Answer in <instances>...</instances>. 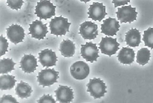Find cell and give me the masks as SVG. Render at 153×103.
<instances>
[{
	"instance_id": "cell-5",
	"label": "cell",
	"mask_w": 153,
	"mask_h": 103,
	"mask_svg": "<svg viewBox=\"0 0 153 103\" xmlns=\"http://www.w3.org/2000/svg\"><path fill=\"white\" fill-rule=\"evenodd\" d=\"M99 49L102 54H105L111 57L115 54L119 49L120 44L118 43L117 39L113 38L111 37H105L102 38V40L100 43Z\"/></svg>"
},
{
	"instance_id": "cell-11",
	"label": "cell",
	"mask_w": 153,
	"mask_h": 103,
	"mask_svg": "<svg viewBox=\"0 0 153 103\" xmlns=\"http://www.w3.org/2000/svg\"><path fill=\"white\" fill-rule=\"evenodd\" d=\"M7 34L8 39L15 44L22 42L25 34L23 28L17 24H13L7 28Z\"/></svg>"
},
{
	"instance_id": "cell-20",
	"label": "cell",
	"mask_w": 153,
	"mask_h": 103,
	"mask_svg": "<svg viewBox=\"0 0 153 103\" xmlns=\"http://www.w3.org/2000/svg\"><path fill=\"white\" fill-rule=\"evenodd\" d=\"M15 91L18 97L22 99L30 97L31 93H32V89L31 86L23 81H21V82L17 84Z\"/></svg>"
},
{
	"instance_id": "cell-15",
	"label": "cell",
	"mask_w": 153,
	"mask_h": 103,
	"mask_svg": "<svg viewBox=\"0 0 153 103\" xmlns=\"http://www.w3.org/2000/svg\"><path fill=\"white\" fill-rule=\"evenodd\" d=\"M55 93L56 100L60 103L72 102L74 98L73 90L67 86L59 85V88L55 91Z\"/></svg>"
},
{
	"instance_id": "cell-12",
	"label": "cell",
	"mask_w": 153,
	"mask_h": 103,
	"mask_svg": "<svg viewBox=\"0 0 153 103\" xmlns=\"http://www.w3.org/2000/svg\"><path fill=\"white\" fill-rule=\"evenodd\" d=\"M39 61L42 67H53L56 64L57 57L56 53L51 49H45L39 53Z\"/></svg>"
},
{
	"instance_id": "cell-17",
	"label": "cell",
	"mask_w": 153,
	"mask_h": 103,
	"mask_svg": "<svg viewBox=\"0 0 153 103\" xmlns=\"http://www.w3.org/2000/svg\"><path fill=\"white\" fill-rule=\"evenodd\" d=\"M117 57L118 61L123 64H132L134 60L135 52L130 47H123L118 53Z\"/></svg>"
},
{
	"instance_id": "cell-25",
	"label": "cell",
	"mask_w": 153,
	"mask_h": 103,
	"mask_svg": "<svg viewBox=\"0 0 153 103\" xmlns=\"http://www.w3.org/2000/svg\"><path fill=\"white\" fill-rule=\"evenodd\" d=\"M9 46V43L5 37H3L2 35H1L0 38V52L1 57L5 54L7 51H8V48Z\"/></svg>"
},
{
	"instance_id": "cell-28",
	"label": "cell",
	"mask_w": 153,
	"mask_h": 103,
	"mask_svg": "<svg viewBox=\"0 0 153 103\" xmlns=\"http://www.w3.org/2000/svg\"><path fill=\"white\" fill-rule=\"evenodd\" d=\"M1 103H17V101L12 96L4 95L1 98Z\"/></svg>"
},
{
	"instance_id": "cell-1",
	"label": "cell",
	"mask_w": 153,
	"mask_h": 103,
	"mask_svg": "<svg viewBox=\"0 0 153 103\" xmlns=\"http://www.w3.org/2000/svg\"><path fill=\"white\" fill-rule=\"evenodd\" d=\"M71 24L68 22V18L62 16L55 17L52 18L49 22V28L51 34L56 36L65 35L67 32L69 31V28Z\"/></svg>"
},
{
	"instance_id": "cell-16",
	"label": "cell",
	"mask_w": 153,
	"mask_h": 103,
	"mask_svg": "<svg viewBox=\"0 0 153 103\" xmlns=\"http://www.w3.org/2000/svg\"><path fill=\"white\" fill-rule=\"evenodd\" d=\"M21 68L26 73L34 72L38 67L37 59L32 54L25 55L21 60Z\"/></svg>"
},
{
	"instance_id": "cell-19",
	"label": "cell",
	"mask_w": 153,
	"mask_h": 103,
	"mask_svg": "<svg viewBox=\"0 0 153 103\" xmlns=\"http://www.w3.org/2000/svg\"><path fill=\"white\" fill-rule=\"evenodd\" d=\"M76 51V45L73 41L66 39L61 42L59 47V51L61 54L64 57H72Z\"/></svg>"
},
{
	"instance_id": "cell-10",
	"label": "cell",
	"mask_w": 153,
	"mask_h": 103,
	"mask_svg": "<svg viewBox=\"0 0 153 103\" xmlns=\"http://www.w3.org/2000/svg\"><path fill=\"white\" fill-rule=\"evenodd\" d=\"M29 31L32 38L38 40L44 39L48 32L47 24H44L40 20H36L33 22L30 25Z\"/></svg>"
},
{
	"instance_id": "cell-29",
	"label": "cell",
	"mask_w": 153,
	"mask_h": 103,
	"mask_svg": "<svg viewBox=\"0 0 153 103\" xmlns=\"http://www.w3.org/2000/svg\"><path fill=\"white\" fill-rule=\"evenodd\" d=\"M130 2V0L128 1H116V0H113L112 1V3L115 4V8H117L118 7L122 6V5H125L127 4L128 3Z\"/></svg>"
},
{
	"instance_id": "cell-26",
	"label": "cell",
	"mask_w": 153,
	"mask_h": 103,
	"mask_svg": "<svg viewBox=\"0 0 153 103\" xmlns=\"http://www.w3.org/2000/svg\"><path fill=\"white\" fill-rule=\"evenodd\" d=\"M7 3H8V6L12 9L18 10V9H21V7H22L24 1L21 0H17V1L8 0Z\"/></svg>"
},
{
	"instance_id": "cell-3",
	"label": "cell",
	"mask_w": 153,
	"mask_h": 103,
	"mask_svg": "<svg viewBox=\"0 0 153 103\" xmlns=\"http://www.w3.org/2000/svg\"><path fill=\"white\" fill-rule=\"evenodd\" d=\"M87 92L94 99H100L105 96L107 93V86L105 83L99 78L90 79L87 84Z\"/></svg>"
},
{
	"instance_id": "cell-8",
	"label": "cell",
	"mask_w": 153,
	"mask_h": 103,
	"mask_svg": "<svg viewBox=\"0 0 153 103\" xmlns=\"http://www.w3.org/2000/svg\"><path fill=\"white\" fill-rule=\"evenodd\" d=\"M89 72L88 65L84 61L74 62L70 67L71 74L76 80H84L88 76Z\"/></svg>"
},
{
	"instance_id": "cell-6",
	"label": "cell",
	"mask_w": 153,
	"mask_h": 103,
	"mask_svg": "<svg viewBox=\"0 0 153 103\" xmlns=\"http://www.w3.org/2000/svg\"><path fill=\"white\" fill-rule=\"evenodd\" d=\"M118 20L120 23H131L133 21L137 20L138 13L136 11V8H132L131 5L123 6L121 8H118L116 13Z\"/></svg>"
},
{
	"instance_id": "cell-14",
	"label": "cell",
	"mask_w": 153,
	"mask_h": 103,
	"mask_svg": "<svg viewBox=\"0 0 153 103\" xmlns=\"http://www.w3.org/2000/svg\"><path fill=\"white\" fill-rule=\"evenodd\" d=\"M101 26V33L110 37L116 35L120 28L119 22L115 18L111 17L103 21V23Z\"/></svg>"
},
{
	"instance_id": "cell-18",
	"label": "cell",
	"mask_w": 153,
	"mask_h": 103,
	"mask_svg": "<svg viewBox=\"0 0 153 103\" xmlns=\"http://www.w3.org/2000/svg\"><path fill=\"white\" fill-rule=\"evenodd\" d=\"M141 34L137 28H132L125 34V42L130 47L139 46L141 41Z\"/></svg>"
},
{
	"instance_id": "cell-24",
	"label": "cell",
	"mask_w": 153,
	"mask_h": 103,
	"mask_svg": "<svg viewBox=\"0 0 153 103\" xmlns=\"http://www.w3.org/2000/svg\"><path fill=\"white\" fill-rule=\"evenodd\" d=\"M153 29L152 28H148L144 31L143 35V41L145 43V46L150 47L151 49L153 48Z\"/></svg>"
},
{
	"instance_id": "cell-23",
	"label": "cell",
	"mask_w": 153,
	"mask_h": 103,
	"mask_svg": "<svg viewBox=\"0 0 153 103\" xmlns=\"http://www.w3.org/2000/svg\"><path fill=\"white\" fill-rule=\"evenodd\" d=\"M0 73L7 74L15 70V65L16 63L11 59L4 58L1 60L0 61Z\"/></svg>"
},
{
	"instance_id": "cell-22",
	"label": "cell",
	"mask_w": 153,
	"mask_h": 103,
	"mask_svg": "<svg viewBox=\"0 0 153 103\" xmlns=\"http://www.w3.org/2000/svg\"><path fill=\"white\" fill-rule=\"evenodd\" d=\"M151 57V52L147 48H142L137 54V62L143 66L148 63Z\"/></svg>"
},
{
	"instance_id": "cell-9",
	"label": "cell",
	"mask_w": 153,
	"mask_h": 103,
	"mask_svg": "<svg viewBox=\"0 0 153 103\" xmlns=\"http://www.w3.org/2000/svg\"><path fill=\"white\" fill-rule=\"evenodd\" d=\"M80 27L79 34L84 39H94L98 35V27L93 22L86 21L82 23Z\"/></svg>"
},
{
	"instance_id": "cell-7",
	"label": "cell",
	"mask_w": 153,
	"mask_h": 103,
	"mask_svg": "<svg viewBox=\"0 0 153 103\" xmlns=\"http://www.w3.org/2000/svg\"><path fill=\"white\" fill-rule=\"evenodd\" d=\"M80 54L82 57L87 61L93 63L97 61L99 55V49L97 44L92 42H87L85 45H82Z\"/></svg>"
},
{
	"instance_id": "cell-21",
	"label": "cell",
	"mask_w": 153,
	"mask_h": 103,
	"mask_svg": "<svg viewBox=\"0 0 153 103\" xmlns=\"http://www.w3.org/2000/svg\"><path fill=\"white\" fill-rule=\"evenodd\" d=\"M15 77L10 75H3L0 77V88L2 90H11L15 85Z\"/></svg>"
},
{
	"instance_id": "cell-4",
	"label": "cell",
	"mask_w": 153,
	"mask_h": 103,
	"mask_svg": "<svg viewBox=\"0 0 153 103\" xmlns=\"http://www.w3.org/2000/svg\"><path fill=\"white\" fill-rule=\"evenodd\" d=\"M59 72L54 69H46L39 72L37 76L38 82L43 87H50L57 82Z\"/></svg>"
},
{
	"instance_id": "cell-27",
	"label": "cell",
	"mask_w": 153,
	"mask_h": 103,
	"mask_svg": "<svg viewBox=\"0 0 153 103\" xmlns=\"http://www.w3.org/2000/svg\"><path fill=\"white\" fill-rule=\"evenodd\" d=\"M38 103H56V101L54 99L52 96L49 95H44L40 99L37 101Z\"/></svg>"
},
{
	"instance_id": "cell-13",
	"label": "cell",
	"mask_w": 153,
	"mask_h": 103,
	"mask_svg": "<svg viewBox=\"0 0 153 103\" xmlns=\"http://www.w3.org/2000/svg\"><path fill=\"white\" fill-rule=\"evenodd\" d=\"M105 6L103 5V3L99 2H93L91 4L88 9V18H91L94 21L101 22L105 16L107 15L105 11Z\"/></svg>"
},
{
	"instance_id": "cell-2",
	"label": "cell",
	"mask_w": 153,
	"mask_h": 103,
	"mask_svg": "<svg viewBox=\"0 0 153 103\" xmlns=\"http://www.w3.org/2000/svg\"><path fill=\"white\" fill-rule=\"evenodd\" d=\"M56 7L50 1H41L37 3L35 14L41 19H47L55 15Z\"/></svg>"
}]
</instances>
